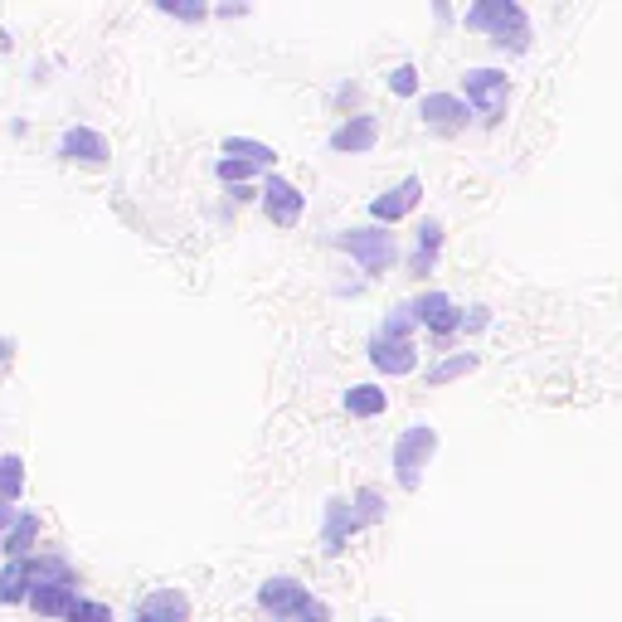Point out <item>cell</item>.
<instances>
[{
    "label": "cell",
    "mask_w": 622,
    "mask_h": 622,
    "mask_svg": "<svg viewBox=\"0 0 622 622\" xmlns=\"http://www.w3.org/2000/svg\"><path fill=\"white\" fill-rule=\"evenodd\" d=\"M462 24L492 34V45L511 49V55H525V49H531V16H525L515 0H482V6H472L467 16H462Z\"/></svg>",
    "instance_id": "obj_1"
},
{
    "label": "cell",
    "mask_w": 622,
    "mask_h": 622,
    "mask_svg": "<svg viewBox=\"0 0 622 622\" xmlns=\"http://www.w3.org/2000/svg\"><path fill=\"white\" fill-rule=\"evenodd\" d=\"M258 608H263V613H268L273 622H330V608H326L322 599H312V589L297 584V579H287V574L263 579Z\"/></svg>",
    "instance_id": "obj_2"
},
{
    "label": "cell",
    "mask_w": 622,
    "mask_h": 622,
    "mask_svg": "<svg viewBox=\"0 0 622 622\" xmlns=\"http://www.w3.org/2000/svg\"><path fill=\"white\" fill-rule=\"evenodd\" d=\"M433 453H438V428L433 423H408L399 438H394V482L404 492H418Z\"/></svg>",
    "instance_id": "obj_3"
},
{
    "label": "cell",
    "mask_w": 622,
    "mask_h": 622,
    "mask_svg": "<svg viewBox=\"0 0 622 622\" xmlns=\"http://www.w3.org/2000/svg\"><path fill=\"white\" fill-rule=\"evenodd\" d=\"M462 98L467 108L482 117L486 127H496L506 117V102H511V78L501 69H467L462 73Z\"/></svg>",
    "instance_id": "obj_4"
},
{
    "label": "cell",
    "mask_w": 622,
    "mask_h": 622,
    "mask_svg": "<svg viewBox=\"0 0 622 622\" xmlns=\"http://www.w3.org/2000/svg\"><path fill=\"white\" fill-rule=\"evenodd\" d=\"M336 244L346 248V254L361 263L369 277L389 273V263L399 258V238H394L385 224H369V229H346V234H336Z\"/></svg>",
    "instance_id": "obj_5"
},
{
    "label": "cell",
    "mask_w": 622,
    "mask_h": 622,
    "mask_svg": "<svg viewBox=\"0 0 622 622\" xmlns=\"http://www.w3.org/2000/svg\"><path fill=\"white\" fill-rule=\"evenodd\" d=\"M369 525V515L361 511V501H346V496H330L326 501V515H322V550L326 554H340L351 545V535H361Z\"/></svg>",
    "instance_id": "obj_6"
},
{
    "label": "cell",
    "mask_w": 622,
    "mask_h": 622,
    "mask_svg": "<svg viewBox=\"0 0 622 622\" xmlns=\"http://www.w3.org/2000/svg\"><path fill=\"white\" fill-rule=\"evenodd\" d=\"M302 209H307V195H302L287 176H268V180H263V215H268L277 229H297Z\"/></svg>",
    "instance_id": "obj_7"
},
{
    "label": "cell",
    "mask_w": 622,
    "mask_h": 622,
    "mask_svg": "<svg viewBox=\"0 0 622 622\" xmlns=\"http://www.w3.org/2000/svg\"><path fill=\"white\" fill-rule=\"evenodd\" d=\"M365 355H369V365H375L379 375H389V379H404V375H414V369H418L414 340H389V336H379V330L369 336Z\"/></svg>",
    "instance_id": "obj_8"
},
{
    "label": "cell",
    "mask_w": 622,
    "mask_h": 622,
    "mask_svg": "<svg viewBox=\"0 0 622 622\" xmlns=\"http://www.w3.org/2000/svg\"><path fill=\"white\" fill-rule=\"evenodd\" d=\"M408 307H414L418 326H428L438 340H447V336H457V330H462V312H457V302L447 293H418Z\"/></svg>",
    "instance_id": "obj_9"
},
{
    "label": "cell",
    "mask_w": 622,
    "mask_h": 622,
    "mask_svg": "<svg viewBox=\"0 0 622 622\" xmlns=\"http://www.w3.org/2000/svg\"><path fill=\"white\" fill-rule=\"evenodd\" d=\"M418 200H423V180L418 176H404L399 185H389L385 195H375L369 200V215H375V224H385V229H394L408 209H418Z\"/></svg>",
    "instance_id": "obj_10"
},
{
    "label": "cell",
    "mask_w": 622,
    "mask_h": 622,
    "mask_svg": "<svg viewBox=\"0 0 622 622\" xmlns=\"http://www.w3.org/2000/svg\"><path fill=\"white\" fill-rule=\"evenodd\" d=\"M59 156L69 166H108V156H112V147H108V137L102 131H92V127H69L59 137Z\"/></svg>",
    "instance_id": "obj_11"
},
{
    "label": "cell",
    "mask_w": 622,
    "mask_h": 622,
    "mask_svg": "<svg viewBox=\"0 0 622 622\" xmlns=\"http://www.w3.org/2000/svg\"><path fill=\"white\" fill-rule=\"evenodd\" d=\"M375 147H379V117L375 112L346 117V122L330 131V151H336V156H365Z\"/></svg>",
    "instance_id": "obj_12"
},
{
    "label": "cell",
    "mask_w": 622,
    "mask_h": 622,
    "mask_svg": "<svg viewBox=\"0 0 622 622\" xmlns=\"http://www.w3.org/2000/svg\"><path fill=\"white\" fill-rule=\"evenodd\" d=\"M418 117H423V127H433V131H462L467 127V98H457V92H428V98L418 102Z\"/></svg>",
    "instance_id": "obj_13"
},
{
    "label": "cell",
    "mask_w": 622,
    "mask_h": 622,
    "mask_svg": "<svg viewBox=\"0 0 622 622\" xmlns=\"http://www.w3.org/2000/svg\"><path fill=\"white\" fill-rule=\"evenodd\" d=\"M78 599H83V593H78V584H34L30 589V608H34L39 618H63V622H69Z\"/></svg>",
    "instance_id": "obj_14"
},
{
    "label": "cell",
    "mask_w": 622,
    "mask_h": 622,
    "mask_svg": "<svg viewBox=\"0 0 622 622\" xmlns=\"http://www.w3.org/2000/svg\"><path fill=\"white\" fill-rule=\"evenodd\" d=\"M137 613L151 618V622H190V599H185L180 589H156V593L141 599Z\"/></svg>",
    "instance_id": "obj_15"
},
{
    "label": "cell",
    "mask_w": 622,
    "mask_h": 622,
    "mask_svg": "<svg viewBox=\"0 0 622 622\" xmlns=\"http://www.w3.org/2000/svg\"><path fill=\"white\" fill-rule=\"evenodd\" d=\"M39 531H45V525H39V515H34V511H20V515H16V525H10L6 540H0V550H6L10 560H34Z\"/></svg>",
    "instance_id": "obj_16"
},
{
    "label": "cell",
    "mask_w": 622,
    "mask_h": 622,
    "mask_svg": "<svg viewBox=\"0 0 622 622\" xmlns=\"http://www.w3.org/2000/svg\"><path fill=\"white\" fill-rule=\"evenodd\" d=\"M438 248H443V224L438 219H423L418 224V248H414V258H408V273L428 277L433 263H438Z\"/></svg>",
    "instance_id": "obj_17"
},
{
    "label": "cell",
    "mask_w": 622,
    "mask_h": 622,
    "mask_svg": "<svg viewBox=\"0 0 622 622\" xmlns=\"http://www.w3.org/2000/svg\"><path fill=\"white\" fill-rule=\"evenodd\" d=\"M389 408V389L379 385H351L346 389V414L351 418H379Z\"/></svg>",
    "instance_id": "obj_18"
},
{
    "label": "cell",
    "mask_w": 622,
    "mask_h": 622,
    "mask_svg": "<svg viewBox=\"0 0 622 622\" xmlns=\"http://www.w3.org/2000/svg\"><path fill=\"white\" fill-rule=\"evenodd\" d=\"M30 560H10L6 569H0V603H30Z\"/></svg>",
    "instance_id": "obj_19"
},
{
    "label": "cell",
    "mask_w": 622,
    "mask_h": 622,
    "mask_svg": "<svg viewBox=\"0 0 622 622\" xmlns=\"http://www.w3.org/2000/svg\"><path fill=\"white\" fill-rule=\"evenodd\" d=\"M476 365H482V355H472V351H457V355H447V361L428 365V389H443V385H453V379L472 375Z\"/></svg>",
    "instance_id": "obj_20"
},
{
    "label": "cell",
    "mask_w": 622,
    "mask_h": 622,
    "mask_svg": "<svg viewBox=\"0 0 622 622\" xmlns=\"http://www.w3.org/2000/svg\"><path fill=\"white\" fill-rule=\"evenodd\" d=\"M30 579H34V584H78L73 564L63 560V554H34V560H30Z\"/></svg>",
    "instance_id": "obj_21"
},
{
    "label": "cell",
    "mask_w": 622,
    "mask_h": 622,
    "mask_svg": "<svg viewBox=\"0 0 622 622\" xmlns=\"http://www.w3.org/2000/svg\"><path fill=\"white\" fill-rule=\"evenodd\" d=\"M24 496V457L0 453V506H16Z\"/></svg>",
    "instance_id": "obj_22"
},
{
    "label": "cell",
    "mask_w": 622,
    "mask_h": 622,
    "mask_svg": "<svg viewBox=\"0 0 622 622\" xmlns=\"http://www.w3.org/2000/svg\"><path fill=\"white\" fill-rule=\"evenodd\" d=\"M219 151L234 156V161H248V166H273L277 161V151L268 147V141H254V137H229Z\"/></svg>",
    "instance_id": "obj_23"
},
{
    "label": "cell",
    "mask_w": 622,
    "mask_h": 622,
    "mask_svg": "<svg viewBox=\"0 0 622 622\" xmlns=\"http://www.w3.org/2000/svg\"><path fill=\"white\" fill-rule=\"evenodd\" d=\"M414 326H418V316H414V307L408 302H399L385 322H379V336H389V340H414Z\"/></svg>",
    "instance_id": "obj_24"
},
{
    "label": "cell",
    "mask_w": 622,
    "mask_h": 622,
    "mask_svg": "<svg viewBox=\"0 0 622 622\" xmlns=\"http://www.w3.org/2000/svg\"><path fill=\"white\" fill-rule=\"evenodd\" d=\"M258 166H248V161H234V156H219V166H215V176L229 185V190H238V185H248V176H254Z\"/></svg>",
    "instance_id": "obj_25"
},
{
    "label": "cell",
    "mask_w": 622,
    "mask_h": 622,
    "mask_svg": "<svg viewBox=\"0 0 622 622\" xmlns=\"http://www.w3.org/2000/svg\"><path fill=\"white\" fill-rule=\"evenodd\" d=\"M69 622H117V618H112V608H108V603H98V599H78V603H73V613H69Z\"/></svg>",
    "instance_id": "obj_26"
},
{
    "label": "cell",
    "mask_w": 622,
    "mask_h": 622,
    "mask_svg": "<svg viewBox=\"0 0 622 622\" xmlns=\"http://www.w3.org/2000/svg\"><path fill=\"white\" fill-rule=\"evenodd\" d=\"M156 10H161V16H176V20H185V24H200L209 10L205 6H185V0H156Z\"/></svg>",
    "instance_id": "obj_27"
},
{
    "label": "cell",
    "mask_w": 622,
    "mask_h": 622,
    "mask_svg": "<svg viewBox=\"0 0 622 622\" xmlns=\"http://www.w3.org/2000/svg\"><path fill=\"white\" fill-rule=\"evenodd\" d=\"M389 92H399V98H414V92H418V69H414V63H399V69H389Z\"/></svg>",
    "instance_id": "obj_28"
},
{
    "label": "cell",
    "mask_w": 622,
    "mask_h": 622,
    "mask_svg": "<svg viewBox=\"0 0 622 622\" xmlns=\"http://www.w3.org/2000/svg\"><path fill=\"white\" fill-rule=\"evenodd\" d=\"M355 501H361V511L369 515V525L385 521V496H379L375 486H361V492H355Z\"/></svg>",
    "instance_id": "obj_29"
},
{
    "label": "cell",
    "mask_w": 622,
    "mask_h": 622,
    "mask_svg": "<svg viewBox=\"0 0 622 622\" xmlns=\"http://www.w3.org/2000/svg\"><path fill=\"white\" fill-rule=\"evenodd\" d=\"M492 326V307H472V312H462V330H486Z\"/></svg>",
    "instance_id": "obj_30"
},
{
    "label": "cell",
    "mask_w": 622,
    "mask_h": 622,
    "mask_svg": "<svg viewBox=\"0 0 622 622\" xmlns=\"http://www.w3.org/2000/svg\"><path fill=\"white\" fill-rule=\"evenodd\" d=\"M219 16L224 20H238V16H248V6H219Z\"/></svg>",
    "instance_id": "obj_31"
},
{
    "label": "cell",
    "mask_w": 622,
    "mask_h": 622,
    "mask_svg": "<svg viewBox=\"0 0 622 622\" xmlns=\"http://www.w3.org/2000/svg\"><path fill=\"white\" fill-rule=\"evenodd\" d=\"M16 355V336H0V361H10Z\"/></svg>",
    "instance_id": "obj_32"
},
{
    "label": "cell",
    "mask_w": 622,
    "mask_h": 622,
    "mask_svg": "<svg viewBox=\"0 0 622 622\" xmlns=\"http://www.w3.org/2000/svg\"><path fill=\"white\" fill-rule=\"evenodd\" d=\"M369 622H394V618H369Z\"/></svg>",
    "instance_id": "obj_33"
},
{
    "label": "cell",
    "mask_w": 622,
    "mask_h": 622,
    "mask_svg": "<svg viewBox=\"0 0 622 622\" xmlns=\"http://www.w3.org/2000/svg\"><path fill=\"white\" fill-rule=\"evenodd\" d=\"M131 622H151V618H141V613H137V618H131Z\"/></svg>",
    "instance_id": "obj_34"
},
{
    "label": "cell",
    "mask_w": 622,
    "mask_h": 622,
    "mask_svg": "<svg viewBox=\"0 0 622 622\" xmlns=\"http://www.w3.org/2000/svg\"><path fill=\"white\" fill-rule=\"evenodd\" d=\"M0 540H6V531H0Z\"/></svg>",
    "instance_id": "obj_35"
}]
</instances>
